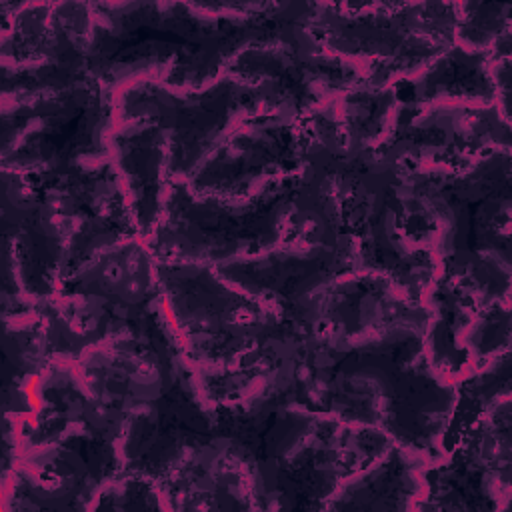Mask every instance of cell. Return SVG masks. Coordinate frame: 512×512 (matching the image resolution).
<instances>
[{"mask_svg": "<svg viewBox=\"0 0 512 512\" xmlns=\"http://www.w3.org/2000/svg\"><path fill=\"white\" fill-rule=\"evenodd\" d=\"M90 74L108 90L150 78L202 90L250 46L308 34L316 2H90Z\"/></svg>", "mask_w": 512, "mask_h": 512, "instance_id": "cell-1", "label": "cell"}, {"mask_svg": "<svg viewBox=\"0 0 512 512\" xmlns=\"http://www.w3.org/2000/svg\"><path fill=\"white\" fill-rule=\"evenodd\" d=\"M510 148H498L468 168H408L406 188L436 224L440 274L480 306L510 302L512 170Z\"/></svg>", "mask_w": 512, "mask_h": 512, "instance_id": "cell-2", "label": "cell"}, {"mask_svg": "<svg viewBox=\"0 0 512 512\" xmlns=\"http://www.w3.org/2000/svg\"><path fill=\"white\" fill-rule=\"evenodd\" d=\"M308 368L364 380L380 402V428L400 446L438 462L442 436L456 404V384L440 378L424 352V330L392 326L358 342L312 336Z\"/></svg>", "mask_w": 512, "mask_h": 512, "instance_id": "cell-3", "label": "cell"}, {"mask_svg": "<svg viewBox=\"0 0 512 512\" xmlns=\"http://www.w3.org/2000/svg\"><path fill=\"white\" fill-rule=\"evenodd\" d=\"M304 164L328 178L342 224L356 244V270L390 276L410 300L422 304L430 282L440 274L432 250L406 234L404 166L368 152L326 150L306 136Z\"/></svg>", "mask_w": 512, "mask_h": 512, "instance_id": "cell-4", "label": "cell"}, {"mask_svg": "<svg viewBox=\"0 0 512 512\" xmlns=\"http://www.w3.org/2000/svg\"><path fill=\"white\" fill-rule=\"evenodd\" d=\"M300 174L272 180L242 200L192 192L188 182L168 180L164 208L144 240L156 260L220 264L264 254L286 238V222Z\"/></svg>", "mask_w": 512, "mask_h": 512, "instance_id": "cell-5", "label": "cell"}, {"mask_svg": "<svg viewBox=\"0 0 512 512\" xmlns=\"http://www.w3.org/2000/svg\"><path fill=\"white\" fill-rule=\"evenodd\" d=\"M456 2H316L310 34L366 68V86L388 88L454 44Z\"/></svg>", "mask_w": 512, "mask_h": 512, "instance_id": "cell-6", "label": "cell"}, {"mask_svg": "<svg viewBox=\"0 0 512 512\" xmlns=\"http://www.w3.org/2000/svg\"><path fill=\"white\" fill-rule=\"evenodd\" d=\"M116 122L146 118L168 138L166 178L188 182L228 132L244 118L270 114V92L224 74L202 90H172L142 78L114 94Z\"/></svg>", "mask_w": 512, "mask_h": 512, "instance_id": "cell-7", "label": "cell"}, {"mask_svg": "<svg viewBox=\"0 0 512 512\" xmlns=\"http://www.w3.org/2000/svg\"><path fill=\"white\" fill-rule=\"evenodd\" d=\"M2 170L34 174L112 160V92L94 76L66 92L2 102Z\"/></svg>", "mask_w": 512, "mask_h": 512, "instance_id": "cell-8", "label": "cell"}, {"mask_svg": "<svg viewBox=\"0 0 512 512\" xmlns=\"http://www.w3.org/2000/svg\"><path fill=\"white\" fill-rule=\"evenodd\" d=\"M166 316L192 364L232 366L280 324L278 316L228 284L212 264L156 260Z\"/></svg>", "mask_w": 512, "mask_h": 512, "instance_id": "cell-9", "label": "cell"}, {"mask_svg": "<svg viewBox=\"0 0 512 512\" xmlns=\"http://www.w3.org/2000/svg\"><path fill=\"white\" fill-rule=\"evenodd\" d=\"M2 318L56 294L72 226L24 174L2 170Z\"/></svg>", "mask_w": 512, "mask_h": 512, "instance_id": "cell-10", "label": "cell"}, {"mask_svg": "<svg viewBox=\"0 0 512 512\" xmlns=\"http://www.w3.org/2000/svg\"><path fill=\"white\" fill-rule=\"evenodd\" d=\"M510 126L496 104L398 102L374 154L408 168L458 172L492 150L510 148Z\"/></svg>", "mask_w": 512, "mask_h": 512, "instance_id": "cell-11", "label": "cell"}, {"mask_svg": "<svg viewBox=\"0 0 512 512\" xmlns=\"http://www.w3.org/2000/svg\"><path fill=\"white\" fill-rule=\"evenodd\" d=\"M394 440L378 426L318 416L314 430L256 494L258 510H326L336 488L376 462Z\"/></svg>", "mask_w": 512, "mask_h": 512, "instance_id": "cell-12", "label": "cell"}, {"mask_svg": "<svg viewBox=\"0 0 512 512\" xmlns=\"http://www.w3.org/2000/svg\"><path fill=\"white\" fill-rule=\"evenodd\" d=\"M214 270L270 308L280 322L314 332L322 292L336 278L356 272V254L324 244L282 242L258 256L214 264Z\"/></svg>", "mask_w": 512, "mask_h": 512, "instance_id": "cell-13", "label": "cell"}, {"mask_svg": "<svg viewBox=\"0 0 512 512\" xmlns=\"http://www.w3.org/2000/svg\"><path fill=\"white\" fill-rule=\"evenodd\" d=\"M512 402L494 404L456 446L424 468L418 510H508L512 502Z\"/></svg>", "mask_w": 512, "mask_h": 512, "instance_id": "cell-14", "label": "cell"}, {"mask_svg": "<svg viewBox=\"0 0 512 512\" xmlns=\"http://www.w3.org/2000/svg\"><path fill=\"white\" fill-rule=\"evenodd\" d=\"M226 74L270 92V114L302 122L322 102L366 82V68L324 50L310 34L296 42H274L242 50Z\"/></svg>", "mask_w": 512, "mask_h": 512, "instance_id": "cell-15", "label": "cell"}, {"mask_svg": "<svg viewBox=\"0 0 512 512\" xmlns=\"http://www.w3.org/2000/svg\"><path fill=\"white\" fill-rule=\"evenodd\" d=\"M304 122L278 114L240 120L188 180L192 192L242 200L304 168Z\"/></svg>", "mask_w": 512, "mask_h": 512, "instance_id": "cell-16", "label": "cell"}, {"mask_svg": "<svg viewBox=\"0 0 512 512\" xmlns=\"http://www.w3.org/2000/svg\"><path fill=\"white\" fill-rule=\"evenodd\" d=\"M214 440V414L204 404L192 364L148 406L128 414L120 440L122 472L156 482Z\"/></svg>", "mask_w": 512, "mask_h": 512, "instance_id": "cell-17", "label": "cell"}, {"mask_svg": "<svg viewBox=\"0 0 512 512\" xmlns=\"http://www.w3.org/2000/svg\"><path fill=\"white\" fill-rule=\"evenodd\" d=\"M428 308L406 296L386 274L350 272L336 278L320 296V316L314 334L334 342H358L392 326L424 330Z\"/></svg>", "mask_w": 512, "mask_h": 512, "instance_id": "cell-18", "label": "cell"}, {"mask_svg": "<svg viewBox=\"0 0 512 512\" xmlns=\"http://www.w3.org/2000/svg\"><path fill=\"white\" fill-rule=\"evenodd\" d=\"M108 140L138 234L146 240L160 220L168 190L166 132L152 120L132 118L116 122Z\"/></svg>", "mask_w": 512, "mask_h": 512, "instance_id": "cell-19", "label": "cell"}, {"mask_svg": "<svg viewBox=\"0 0 512 512\" xmlns=\"http://www.w3.org/2000/svg\"><path fill=\"white\" fill-rule=\"evenodd\" d=\"M166 510H258L250 476L214 442L156 482Z\"/></svg>", "mask_w": 512, "mask_h": 512, "instance_id": "cell-20", "label": "cell"}, {"mask_svg": "<svg viewBox=\"0 0 512 512\" xmlns=\"http://www.w3.org/2000/svg\"><path fill=\"white\" fill-rule=\"evenodd\" d=\"M428 464L432 460L394 442L368 468L348 476L326 510H418L426 492Z\"/></svg>", "mask_w": 512, "mask_h": 512, "instance_id": "cell-21", "label": "cell"}, {"mask_svg": "<svg viewBox=\"0 0 512 512\" xmlns=\"http://www.w3.org/2000/svg\"><path fill=\"white\" fill-rule=\"evenodd\" d=\"M428 308L424 328V352L430 368L456 384L476 370L466 346L464 332L476 318L480 304L456 282L438 274L422 296Z\"/></svg>", "mask_w": 512, "mask_h": 512, "instance_id": "cell-22", "label": "cell"}, {"mask_svg": "<svg viewBox=\"0 0 512 512\" xmlns=\"http://www.w3.org/2000/svg\"><path fill=\"white\" fill-rule=\"evenodd\" d=\"M488 62L490 50L474 52L452 44L426 68L394 84L398 102L496 104V86Z\"/></svg>", "mask_w": 512, "mask_h": 512, "instance_id": "cell-23", "label": "cell"}, {"mask_svg": "<svg viewBox=\"0 0 512 512\" xmlns=\"http://www.w3.org/2000/svg\"><path fill=\"white\" fill-rule=\"evenodd\" d=\"M2 320V416L26 418L34 412L36 380L50 364L44 354V322L36 310Z\"/></svg>", "mask_w": 512, "mask_h": 512, "instance_id": "cell-24", "label": "cell"}, {"mask_svg": "<svg viewBox=\"0 0 512 512\" xmlns=\"http://www.w3.org/2000/svg\"><path fill=\"white\" fill-rule=\"evenodd\" d=\"M336 116L348 152H368L386 138L398 96L394 86L370 88L366 84L334 96Z\"/></svg>", "mask_w": 512, "mask_h": 512, "instance_id": "cell-25", "label": "cell"}, {"mask_svg": "<svg viewBox=\"0 0 512 512\" xmlns=\"http://www.w3.org/2000/svg\"><path fill=\"white\" fill-rule=\"evenodd\" d=\"M510 366V352H504L456 382V404L442 436L446 454L474 420L484 416L500 400L510 398Z\"/></svg>", "mask_w": 512, "mask_h": 512, "instance_id": "cell-26", "label": "cell"}, {"mask_svg": "<svg viewBox=\"0 0 512 512\" xmlns=\"http://www.w3.org/2000/svg\"><path fill=\"white\" fill-rule=\"evenodd\" d=\"M2 102L18 104L66 92L92 78L86 58H52L34 64H0Z\"/></svg>", "mask_w": 512, "mask_h": 512, "instance_id": "cell-27", "label": "cell"}, {"mask_svg": "<svg viewBox=\"0 0 512 512\" xmlns=\"http://www.w3.org/2000/svg\"><path fill=\"white\" fill-rule=\"evenodd\" d=\"M454 44L488 52L504 34L512 32V4L508 2H456Z\"/></svg>", "mask_w": 512, "mask_h": 512, "instance_id": "cell-28", "label": "cell"}, {"mask_svg": "<svg viewBox=\"0 0 512 512\" xmlns=\"http://www.w3.org/2000/svg\"><path fill=\"white\" fill-rule=\"evenodd\" d=\"M464 346L476 368L510 352V302L480 306L464 332Z\"/></svg>", "mask_w": 512, "mask_h": 512, "instance_id": "cell-29", "label": "cell"}, {"mask_svg": "<svg viewBox=\"0 0 512 512\" xmlns=\"http://www.w3.org/2000/svg\"><path fill=\"white\" fill-rule=\"evenodd\" d=\"M166 508L156 480L140 474H120L108 482L92 504V510H160Z\"/></svg>", "mask_w": 512, "mask_h": 512, "instance_id": "cell-30", "label": "cell"}, {"mask_svg": "<svg viewBox=\"0 0 512 512\" xmlns=\"http://www.w3.org/2000/svg\"><path fill=\"white\" fill-rule=\"evenodd\" d=\"M490 76L496 86V104L506 120H510V96H512V60L506 58H490L488 62Z\"/></svg>", "mask_w": 512, "mask_h": 512, "instance_id": "cell-31", "label": "cell"}]
</instances>
